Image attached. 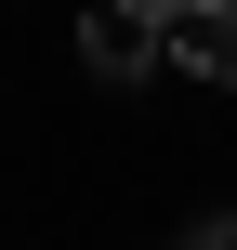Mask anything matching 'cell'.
Segmentation results:
<instances>
[{
  "mask_svg": "<svg viewBox=\"0 0 237 250\" xmlns=\"http://www.w3.org/2000/svg\"><path fill=\"white\" fill-rule=\"evenodd\" d=\"M158 13V53L198 66V79H237V0H145Z\"/></svg>",
  "mask_w": 237,
  "mask_h": 250,
  "instance_id": "6da1fadb",
  "label": "cell"
},
{
  "mask_svg": "<svg viewBox=\"0 0 237 250\" xmlns=\"http://www.w3.org/2000/svg\"><path fill=\"white\" fill-rule=\"evenodd\" d=\"M79 66H92V79H145V66H158V13H145V0H92V13H79Z\"/></svg>",
  "mask_w": 237,
  "mask_h": 250,
  "instance_id": "7a4b0ae2",
  "label": "cell"
},
{
  "mask_svg": "<svg viewBox=\"0 0 237 250\" xmlns=\"http://www.w3.org/2000/svg\"><path fill=\"white\" fill-rule=\"evenodd\" d=\"M185 250H237V224H198V237H185Z\"/></svg>",
  "mask_w": 237,
  "mask_h": 250,
  "instance_id": "3957f363",
  "label": "cell"
}]
</instances>
